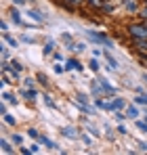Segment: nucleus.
<instances>
[{
  "label": "nucleus",
  "mask_w": 147,
  "mask_h": 155,
  "mask_svg": "<svg viewBox=\"0 0 147 155\" xmlns=\"http://www.w3.org/2000/svg\"><path fill=\"white\" fill-rule=\"evenodd\" d=\"M130 34L137 40H143V38H147V25H130Z\"/></svg>",
  "instance_id": "nucleus-1"
},
{
  "label": "nucleus",
  "mask_w": 147,
  "mask_h": 155,
  "mask_svg": "<svg viewBox=\"0 0 147 155\" xmlns=\"http://www.w3.org/2000/svg\"><path fill=\"white\" fill-rule=\"evenodd\" d=\"M27 15H29V19H34V21H38V23H42V21H44V15H42L40 11H29Z\"/></svg>",
  "instance_id": "nucleus-2"
},
{
  "label": "nucleus",
  "mask_w": 147,
  "mask_h": 155,
  "mask_svg": "<svg viewBox=\"0 0 147 155\" xmlns=\"http://www.w3.org/2000/svg\"><path fill=\"white\" fill-rule=\"evenodd\" d=\"M61 132H63V136H67V138H78V132H76V128H70V126H67V128L61 130Z\"/></svg>",
  "instance_id": "nucleus-3"
},
{
  "label": "nucleus",
  "mask_w": 147,
  "mask_h": 155,
  "mask_svg": "<svg viewBox=\"0 0 147 155\" xmlns=\"http://www.w3.org/2000/svg\"><path fill=\"white\" fill-rule=\"evenodd\" d=\"M65 69H82V63H78L76 59H70L67 65H65Z\"/></svg>",
  "instance_id": "nucleus-4"
},
{
  "label": "nucleus",
  "mask_w": 147,
  "mask_h": 155,
  "mask_svg": "<svg viewBox=\"0 0 147 155\" xmlns=\"http://www.w3.org/2000/svg\"><path fill=\"white\" fill-rule=\"evenodd\" d=\"M99 84H101V86H103V88H105L107 92H116V88H114V86H111V84H109V82H107L105 78H103V80H99Z\"/></svg>",
  "instance_id": "nucleus-5"
},
{
  "label": "nucleus",
  "mask_w": 147,
  "mask_h": 155,
  "mask_svg": "<svg viewBox=\"0 0 147 155\" xmlns=\"http://www.w3.org/2000/svg\"><path fill=\"white\" fill-rule=\"evenodd\" d=\"M21 94H23L25 99H29V101H34V99H36V97H38V94H36V90H34V88H32V90H23V92H21Z\"/></svg>",
  "instance_id": "nucleus-6"
},
{
  "label": "nucleus",
  "mask_w": 147,
  "mask_h": 155,
  "mask_svg": "<svg viewBox=\"0 0 147 155\" xmlns=\"http://www.w3.org/2000/svg\"><path fill=\"white\" fill-rule=\"evenodd\" d=\"M126 115L132 120V117H137V115H139V109H137V107H128V109H126Z\"/></svg>",
  "instance_id": "nucleus-7"
},
{
  "label": "nucleus",
  "mask_w": 147,
  "mask_h": 155,
  "mask_svg": "<svg viewBox=\"0 0 147 155\" xmlns=\"http://www.w3.org/2000/svg\"><path fill=\"white\" fill-rule=\"evenodd\" d=\"M11 19H13L15 23H21V15H19V11L13 8V11H11Z\"/></svg>",
  "instance_id": "nucleus-8"
},
{
  "label": "nucleus",
  "mask_w": 147,
  "mask_h": 155,
  "mask_svg": "<svg viewBox=\"0 0 147 155\" xmlns=\"http://www.w3.org/2000/svg\"><path fill=\"white\" fill-rule=\"evenodd\" d=\"M4 122H6V124H11V126H15V124H17V120H15L13 115H9V113H4Z\"/></svg>",
  "instance_id": "nucleus-9"
},
{
  "label": "nucleus",
  "mask_w": 147,
  "mask_h": 155,
  "mask_svg": "<svg viewBox=\"0 0 147 155\" xmlns=\"http://www.w3.org/2000/svg\"><path fill=\"white\" fill-rule=\"evenodd\" d=\"M2 151H4V153H11V151H13V149H11V145H9V140H6V138H2Z\"/></svg>",
  "instance_id": "nucleus-10"
},
{
  "label": "nucleus",
  "mask_w": 147,
  "mask_h": 155,
  "mask_svg": "<svg viewBox=\"0 0 147 155\" xmlns=\"http://www.w3.org/2000/svg\"><path fill=\"white\" fill-rule=\"evenodd\" d=\"M2 99H4V101H9V103H15V105H17V99H15L13 94H9V92H4V94H2Z\"/></svg>",
  "instance_id": "nucleus-11"
},
{
  "label": "nucleus",
  "mask_w": 147,
  "mask_h": 155,
  "mask_svg": "<svg viewBox=\"0 0 147 155\" xmlns=\"http://www.w3.org/2000/svg\"><path fill=\"white\" fill-rule=\"evenodd\" d=\"M4 40H6V42H9V44H11V46H17V44H19V42H17V40H15V38H11V36H9V34H4Z\"/></svg>",
  "instance_id": "nucleus-12"
},
{
  "label": "nucleus",
  "mask_w": 147,
  "mask_h": 155,
  "mask_svg": "<svg viewBox=\"0 0 147 155\" xmlns=\"http://www.w3.org/2000/svg\"><path fill=\"white\" fill-rule=\"evenodd\" d=\"M11 69L13 71H21V63L19 61H11Z\"/></svg>",
  "instance_id": "nucleus-13"
},
{
  "label": "nucleus",
  "mask_w": 147,
  "mask_h": 155,
  "mask_svg": "<svg viewBox=\"0 0 147 155\" xmlns=\"http://www.w3.org/2000/svg\"><path fill=\"white\" fill-rule=\"evenodd\" d=\"M40 140H42V143H44V145H46L49 149H55V147H57V145H55L53 140H49V138H40Z\"/></svg>",
  "instance_id": "nucleus-14"
},
{
  "label": "nucleus",
  "mask_w": 147,
  "mask_h": 155,
  "mask_svg": "<svg viewBox=\"0 0 147 155\" xmlns=\"http://www.w3.org/2000/svg\"><path fill=\"white\" fill-rule=\"evenodd\" d=\"M105 57H107V61H109V65H111V67H118V61H116L111 54H105Z\"/></svg>",
  "instance_id": "nucleus-15"
},
{
  "label": "nucleus",
  "mask_w": 147,
  "mask_h": 155,
  "mask_svg": "<svg viewBox=\"0 0 147 155\" xmlns=\"http://www.w3.org/2000/svg\"><path fill=\"white\" fill-rule=\"evenodd\" d=\"M53 46H55V44H53V40H49V44L44 46V54H49V52H53Z\"/></svg>",
  "instance_id": "nucleus-16"
},
{
  "label": "nucleus",
  "mask_w": 147,
  "mask_h": 155,
  "mask_svg": "<svg viewBox=\"0 0 147 155\" xmlns=\"http://www.w3.org/2000/svg\"><path fill=\"white\" fill-rule=\"evenodd\" d=\"M44 103L49 105V107H53V109H55V103H53V99H50L49 94H44Z\"/></svg>",
  "instance_id": "nucleus-17"
},
{
  "label": "nucleus",
  "mask_w": 147,
  "mask_h": 155,
  "mask_svg": "<svg viewBox=\"0 0 147 155\" xmlns=\"http://www.w3.org/2000/svg\"><path fill=\"white\" fill-rule=\"evenodd\" d=\"M139 48H141V51H147V40H145V38L139 40Z\"/></svg>",
  "instance_id": "nucleus-18"
},
{
  "label": "nucleus",
  "mask_w": 147,
  "mask_h": 155,
  "mask_svg": "<svg viewBox=\"0 0 147 155\" xmlns=\"http://www.w3.org/2000/svg\"><path fill=\"white\" fill-rule=\"evenodd\" d=\"M135 101H137L139 105H147V97H137Z\"/></svg>",
  "instance_id": "nucleus-19"
},
{
  "label": "nucleus",
  "mask_w": 147,
  "mask_h": 155,
  "mask_svg": "<svg viewBox=\"0 0 147 155\" xmlns=\"http://www.w3.org/2000/svg\"><path fill=\"white\" fill-rule=\"evenodd\" d=\"M126 8H128V11H137V4H135V2H126Z\"/></svg>",
  "instance_id": "nucleus-20"
},
{
  "label": "nucleus",
  "mask_w": 147,
  "mask_h": 155,
  "mask_svg": "<svg viewBox=\"0 0 147 155\" xmlns=\"http://www.w3.org/2000/svg\"><path fill=\"white\" fill-rule=\"evenodd\" d=\"M137 128L141 130V132H147V124H143V122H139V124H137Z\"/></svg>",
  "instance_id": "nucleus-21"
},
{
  "label": "nucleus",
  "mask_w": 147,
  "mask_h": 155,
  "mask_svg": "<svg viewBox=\"0 0 147 155\" xmlns=\"http://www.w3.org/2000/svg\"><path fill=\"white\" fill-rule=\"evenodd\" d=\"M27 134H29L32 138H38V132H36V130H34V128H32V130H27Z\"/></svg>",
  "instance_id": "nucleus-22"
},
{
  "label": "nucleus",
  "mask_w": 147,
  "mask_h": 155,
  "mask_svg": "<svg viewBox=\"0 0 147 155\" xmlns=\"http://www.w3.org/2000/svg\"><path fill=\"white\" fill-rule=\"evenodd\" d=\"M91 69H93V71H97V69H99V63H97V61H91Z\"/></svg>",
  "instance_id": "nucleus-23"
},
{
  "label": "nucleus",
  "mask_w": 147,
  "mask_h": 155,
  "mask_svg": "<svg viewBox=\"0 0 147 155\" xmlns=\"http://www.w3.org/2000/svg\"><path fill=\"white\" fill-rule=\"evenodd\" d=\"M13 140H15L17 145H21V136H19V134H15V136H13Z\"/></svg>",
  "instance_id": "nucleus-24"
},
{
  "label": "nucleus",
  "mask_w": 147,
  "mask_h": 155,
  "mask_svg": "<svg viewBox=\"0 0 147 155\" xmlns=\"http://www.w3.org/2000/svg\"><path fill=\"white\" fill-rule=\"evenodd\" d=\"M118 132H120V134H126V132H128V130L124 128V126H118Z\"/></svg>",
  "instance_id": "nucleus-25"
},
{
  "label": "nucleus",
  "mask_w": 147,
  "mask_h": 155,
  "mask_svg": "<svg viewBox=\"0 0 147 155\" xmlns=\"http://www.w3.org/2000/svg\"><path fill=\"white\" fill-rule=\"evenodd\" d=\"M141 15H143V17H145V19H147V6H145V8H143V11H141Z\"/></svg>",
  "instance_id": "nucleus-26"
},
{
  "label": "nucleus",
  "mask_w": 147,
  "mask_h": 155,
  "mask_svg": "<svg viewBox=\"0 0 147 155\" xmlns=\"http://www.w3.org/2000/svg\"><path fill=\"white\" fill-rule=\"evenodd\" d=\"M13 2H15V4H23L25 0H13Z\"/></svg>",
  "instance_id": "nucleus-27"
},
{
  "label": "nucleus",
  "mask_w": 147,
  "mask_h": 155,
  "mask_svg": "<svg viewBox=\"0 0 147 155\" xmlns=\"http://www.w3.org/2000/svg\"><path fill=\"white\" fill-rule=\"evenodd\" d=\"M67 2H74V4H78V2H82V0H67Z\"/></svg>",
  "instance_id": "nucleus-28"
},
{
  "label": "nucleus",
  "mask_w": 147,
  "mask_h": 155,
  "mask_svg": "<svg viewBox=\"0 0 147 155\" xmlns=\"http://www.w3.org/2000/svg\"><path fill=\"white\" fill-rule=\"evenodd\" d=\"M91 2H93V4H99V2H101V0H91Z\"/></svg>",
  "instance_id": "nucleus-29"
},
{
  "label": "nucleus",
  "mask_w": 147,
  "mask_h": 155,
  "mask_svg": "<svg viewBox=\"0 0 147 155\" xmlns=\"http://www.w3.org/2000/svg\"><path fill=\"white\" fill-rule=\"evenodd\" d=\"M143 80H145V82H147V76H143Z\"/></svg>",
  "instance_id": "nucleus-30"
}]
</instances>
